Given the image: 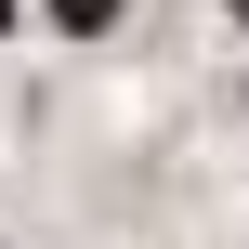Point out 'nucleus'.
Segmentation results:
<instances>
[{
    "label": "nucleus",
    "mask_w": 249,
    "mask_h": 249,
    "mask_svg": "<svg viewBox=\"0 0 249 249\" xmlns=\"http://www.w3.org/2000/svg\"><path fill=\"white\" fill-rule=\"evenodd\" d=\"M53 13H66L79 39H92V26H118V0H53Z\"/></svg>",
    "instance_id": "nucleus-1"
},
{
    "label": "nucleus",
    "mask_w": 249,
    "mask_h": 249,
    "mask_svg": "<svg viewBox=\"0 0 249 249\" xmlns=\"http://www.w3.org/2000/svg\"><path fill=\"white\" fill-rule=\"evenodd\" d=\"M223 13H249V0H223Z\"/></svg>",
    "instance_id": "nucleus-2"
},
{
    "label": "nucleus",
    "mask_w": 249,
    "mask_h": 249,
    "mask_svg": "<svg viewBox=\"0 0 249 249\" xmlns=\"http://www.w3.org/2000/svg\"><path fill=\"white\" fill-rule=\"evenodd\" d=\"M0 13H13V0H0Z\"/></svg>",
    "instance_id": "nucleus-3"
}]
</instances>
